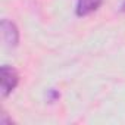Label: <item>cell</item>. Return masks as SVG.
<instances>
[{
    "label": "cell",
    "instance_id": "cell-1",
    "mask_svg": "<svg viewBox=\"0 0 125 125\" xmlns=\"http://www.w3.org/2000/svg\"><path fill=\"white\" fill-rule=\"evenodd\" d=\"M19 84V74L13 66L3 65L0 68V90L2 96L8 97Z\"/></svg>",
    "mask_w": 125,
    "mask_h": 125
},
{
    "label": "cell",
    "instance_id": "cell-2",
    "mask_svg": "<svg viewBox=\"0 0 125 125\" xmlns=\"http://www.w3.org/2000/svg\"><path fill=\"white\" fill-rule=\"evenodd\" d=\"M2 32H3V40H5L6 46H9V47H16L18 46V43H19V30L12 21H9V19L2 21Z\"/></svg>",
    "mask_w": 125,
    "mask_h": 125
},
{
    "label": "cell",
    "instance_id": "cell-3",
    "mask_svg": "<svg viewBox=\"0 0 125 125\" xmlns=\"http://www.w3.org/2000/svg\"><path fill=\"white\" fill-rule=\"evenodd\" d=\"M102 3H103V0H77L75 13L80 18L87 16V15L96 12L102 6Z\"/></svg>",
    "mask_w": 125,
    "mask_h": 125
},
{
    "label": "cell",
    "instance_id": "cell-4",
    "mask_svg": "<svg viewBox=\"0 0 125 125\" xmlns=\"http://www.w3.org/2000/svg\"><path fill=\"white\" fill-rule=\"evenodd\" d=\"M47 100L50 102V103H54L59 97H60V94H59V91L57 90H54V88H50V90H47Z\"/></svg>",
    "mask_w": 125,
    "mask_h": 125
},
{
    "label": "cell",
    "instance_id": "cell-5",
    "mask_svg": "<svg viewBox=\"0 0 125 125\" xmlns=\"http://www.w3.org/2000/svg\"><path fill=\"white\" fill-rule=\"evenodd\" d=\"M119 10H121L122 13H125V0H122V3H121V6H119Z\"/></svg>",
    "mask_w": 125,
    "mask_h": 125
}]
</instances>
